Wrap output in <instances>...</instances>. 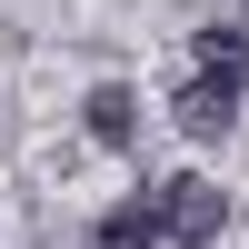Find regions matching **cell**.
<instances>
[{
    "mask_svg": "<svg viewBox=\"0 0 249 249\" xmlns=\"http://www.w3.org/2000/svg\"><path fill=\"white\" fill-rule=\"evenodd\" d=\"M199 70H249V20H210L199 30Z\"/></svg>",
    "mask_w": 249,
    "mask_h": 249,
    "instance_id": "5b68a950",
    "label": "cell"
},
{
    "mask_svg": "<svg viewBox=\"0 0 249 249\" xmlns=\"http://www.w3.org/2000/svg\"><path fill=\"white\" fill-rule=\"evenodd\" d=\"M160 239H170L160 190H140V199H120V210H100V219H90V249H160Z\"/></svg>",
    "mask_w": 249,
    "mask_h": 249,
    "instance_id": "3957f363",
    "label": "cell"
},
{
    "mask_svg": "<svg viewBox=\"0 0 249 249\" xmlns=\"http://www.w3.org/2000/svg\"><path fill=\"white\" fill-rule=\"evenodd\" d=\"M80 130H90L100 150H140V90L130 80H100V90L80 100Z\"/></svg>",
    "mask_w": 249,
    "mask_h": 249,
    "instance_id": "277c9868",
    "label": "cell"
},
{
    "mask_svg": "<svg viewBox=\"0 0 249 249\" xmlns=\"http://www.w3.org/2000/svg\"><path fill=\"white\" fill-rule=\"evenodd\" d=\"M170 110H179V130H190V140H230V120H239V70H199Z\"/></svg>",
    "mask_w": 249,
    "mask_h": 249,
    "instance_id": "7a4b0ae2",
    "label": "cell"
},
{
    "mask_svg": "<svg viewBox=\"0 0 249 249\" xmlns=\"http://www.w3.org/2000/svg\"><path fill=\"white\" fill-rule=\"evenodd\" d=\"M160 210H170L179 249H219V230H230V190L219 179H160Z\"/></svg>",
    "mask_w": 249,
    "mask_h": 249,
    "instance_id": "6da1fadb",
    "label": "cell"
}]
</instances>
